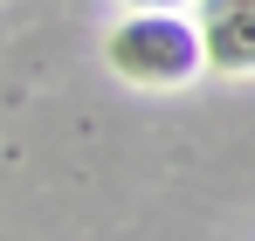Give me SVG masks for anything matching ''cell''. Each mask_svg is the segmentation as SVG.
Here are the masks:
<instances>
[{
    "label": "cell",
    "instance_id": "obj_1",
    "mask_svg": "<svg viewBox=\"0 0 255 241\" xmlns=\"http://www.w3.org/2000/svg\"><path fill=\"white\" fill-rule=\"evenodd\" d=\"M104 55L125 83H145V90H179L207 69L200 62V28L179 21V14H131L125 28H111Z\"/></svg>",
    "mask_w": 255,
    "mask_h": 241
},
{
    "label": "cell",
    "instance_id": "obj_4",
    "mask_svg": "<svg viewBox=\"0 0 255 241\" xmlns=\"http://www.w3.org/2000/svg\"><path fill=\"white\" fill-rule=\"evenodd\" d=\"M228 7H255V0H207V14H228Z\"/></svg>",
    "mask_w": 255,
    "mask_h": 241
},
{
    "label": "cell",
    "instance_id": "obj_2",
    "mask_svg": "<svg viewBox=\"0 0 255 241\" xmlns=\"http://www.w3.org/2000/svg\"><path fill=\"white\" fill-rule=\"evenodd\" d=\"M200 62L228 69V76H249L255 69V7L207 14V28H200Z\"/></svg>",
    "mask_w": 255,
    "mask_h": 241
},
{
    "label": "cell",
    "instance_id": "obj_3",
    "mask_svg": "<svg viewBox=\"0 0 255 241\" xmlns=\"http://www.w3.org/2000/svg\"><path fill=\"white\" fill-rule=\"evenodd\" d=\"M131 14H179V7H186V0H125Z\"/></svg>",
    "mask_w": 255,
    "mask_h": 241
}]
</instances>
